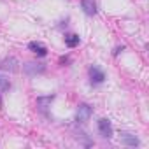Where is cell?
<instances>
[{
    "instance_id": "4fadbf2b",
    "label": "cell",
    "mask_w": 149,
    "mask_h": 149,
    "mask_svg": "<svg viewBox=\"0 0 149 149\" xmlns=\"http://www.w3.org/2000/svg\"><path fill=\"white\" fill-rule=\"evenodd\" d=\"M123 49H125V46H118V47L114 49V53H112V54H114V56H118V54H119V53H121Z\"/></svg>"
},
{
    "instance_id": "6da1fadb",
    "label": "cell",
    "mask_w": 149,
    "mask_h": 149,
    "mask_svg": "<svg viewBox=\"0 0 149 149\" xmlns=\"http://www.w3.org/2000/svg\"><path fill=\"white\" fill-rule=\"evenodd\" d=\"M88 76H90V83L91 86H100L105 81V72L98 67V65H91L88 68Z\"/></svg>"
},
{
    "instance_id": "9c48e42d",
    "label": "cell",
    "mask_w": 149,
    "mask_h": 149,
    "mask_svg": "<svg viewBox=\"0 0 149 149\" xmlns=\"http://www.w3.org/2000/svg\"><path fill=\"white\" fill-rule=\"evenodd\" d=\"M54 100V95H47V97H39L37 98V107L42 111V112H46V109H47V105L51 104Z\"/></svg>"
},
{
    "instance_id": "7c38bea8",
    "label": "cell",
    "mask_w": 149,
    "mask_h": 149,
    "mask_svg": "<svg viewBox=\"0 0 149 149\" xmlns=\"http://www.w3.org/2000/svg\"><path fill=\"white\" fill-rule=\"evenodd\" d=\"M77 139H81L84 146H91V144H93V142H91V140H90V139L86 137V133H79V135H77Z\"/></svg>"
},
{
    "instance_id": "8992f818",
    "label": "cell",
    "mask_w": 149,
    "mask_h": 149,
    "mask_svg": "<svg viewBox=\"0 0 149 149\" xmlns=\"http://www.w3.org/2000/svg\"><path fill=\"white\" fill-rule=\"evenodd\" d=\"M119 140H121V144H125V146H128V147H137V146L140 144V140H139L133 133H128V132H121V133H119Z\"/></svg>"
},
{
    "instance_id": "277c9868",
    "label": "cell",
    "mask_w": 149,
    "mask_h": 149,
    "mask_svg": "<svg viewBox=\"0 0 149 149\" xmlns=\"http://www.w3.org/2000/svg\"><path fill=\"white\" fill-rule=\"evenodd\" d=\"M18 68H19V61L14 56H7L0 61V70H4V72H16Z\"/></svg>"
},
{
    "instance_id": "ba28073f",
    "label": "cell",
    "mask_w": 149,
    "mask_h": 149,
    "mask_svg": "<svg viewBox=\"0 0 149 149\" xmlns=\"http://www.w3.org/2000/svg\"><path fill=\"white\" fill-rule=\"evenodd\" d=\"M28 49H30L32 53H35L37 56H40V58H44V56L47 54L46 46H44V44H40V42H30V44H28Z\"/></svg>"
},
{
    "instance_id": "3957f363",
    "label": "cell",
    "mask_w": 149,
    "mask_h": 149,
    "mask_svg": "<svg viewBox=\"0 0 149 149\" xmlns=\"http://www.w3.org/2000/svg\"><path fill=\"white\" fill-rule=\"evenodd\" d=\"M23 72L26 76H37V74H44L46 72V65L44 63H37V61H28L23 65Z\"/></svg>"
},
{
    "instance_id": "7a4b0ae2",
    "label": "cell",
    "mask_w": 149,
    "mask_h": 149,
    "mask_svg": "<svg viewBox=\"0 0 149 149\" xmlns=\"http://www.w3.org/2000/svg\"><path fill=\"white\" fill-rule=\"evenodd\" d=\"M93 114V107L90 104H79L77 112H76V123L77 125H84Z\"/></svg>"
},
{
    "instance_id": "52a82bcc",
    "label": "cell",
    "mask_w": 149,
    "mask_h": 149,
    "mask_svg": "<svg viewBox=\"0 0 149 149\" xmlns=\"http://www.w3.org/2000/svg\"><path fill=\"white\" fill-rule=\"evenodd\" d=\"M81 7L86 16H95L97 14V2L95 0H81Z\"/></svg>"
},
{
    "instance_id": "8fae6325",
    "label": "cell",
    "mask_w": 149,
    "mask_h": 149,
    "mask_svg": "<svg viewBox=\"0 0 149 149\" xmlns=\"http://www.w3.org/2000/svg\"><path fill=\"white\" fill-rule=\"evenodd\" d=\"M9 90H11V83H9V79H6V77L0 76V93H7Z\"/></svg>"
},
{
    "instance_id": "5b68a950",
    "label": "cell",
    "mask_w": 149,
    "mask_h": 149,
    "mask_svg": "<svg viewBox=\"0 0 149 149\" xmlns=\"http://www.w3.org/2000/svg\"><path fill=\"white\" fill-rule=\"evenodd\" d=\"M98 133L104 137V139H111L112 137V133H114V130H112V125H111V121L109 119H105V118H102V119H98Z\"/></svg>"
},
{
    "instance_id": "5bb4252c",
    "label": "cell",
    "mask_w": 149,
    "mask_h": 149,
    "mask_svg": "<svg viewBox=\"0 0 149 149\" xmlns=\"http://www.w3.org/2000/svg\"><path fill=\"white\" fill-rule=\"evenodd\" d=\"M67 61H68V58H67V56H61V58H60V63H61V65H63V63H67Z\"/></svg>"
},
{
    "instance_id": "30bf717a",
    "label": "cell",
    "mask_w": 149,
    "mask_h": 149,
    "mask_svg": "<svg viewBox=\"0 0 149 149\" xmlns=\"http://www.w3.org/2000/svg\"><path fill=\"white\" fill-rule=\"evenodd\" d=\"M79 42H81V37H79V35H76V33H72V35H65V44H67L68 47H76V46H79Z\"/></svg>"
}]
</instances>
